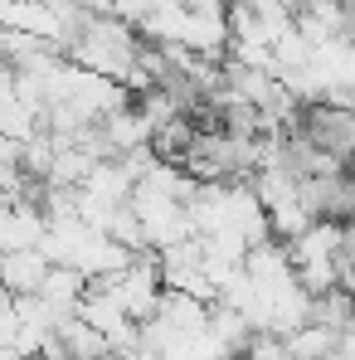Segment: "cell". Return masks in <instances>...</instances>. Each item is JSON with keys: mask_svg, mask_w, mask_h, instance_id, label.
Here are the masks:
<instances>
[]
</instances>
